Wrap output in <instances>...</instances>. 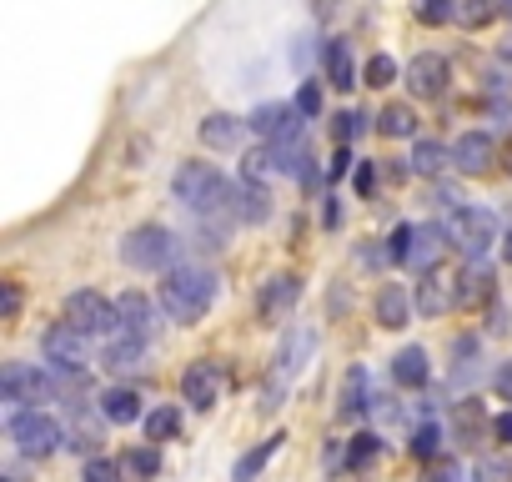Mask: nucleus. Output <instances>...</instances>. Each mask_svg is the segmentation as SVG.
I'll list each match as a JSON object with an SVG mask.
<instances>
[{
  "label": "nucleus",
  "mask_w": 512,
  "mask_h": 482,
  "mask_svg": "<svg viewBox=\"0 0 512 482\" xmlns=\"http://www.w3.org/2000/svg\"><path fill=\"white\" fill-rule=\"evenodd\" d=\"M211 302H216V277L206 267H176L161 277V312L171 322H201Z\"/></svg>",
  "instance_id": "1"
},
{
  "label": "nucleus",
  "mask_w": 512,
  "mask_h": 482,
  "mask_svg": "<svg viewBox=\"0 0 512 482\" xmlns=\"http://www.w3.org/2000/svg\"><path fill=\"white\" fill-rule=\"evenodd\" d=\"M176 201L186 206V211H196V216H226L231 211V196H236V186H226L221 181V171L216 166H206V161H186L181 171H176Z\"/></svg>",
  "instance_id": "2"
},
{
  "label": "nucleus",
  "mask_w": 512,
  "mask_h": 482,
  "mask_svg": "<svg viewBox=\"0 0 512 482\" xmlns=\"http://www.w3.org/2000/svg\"><path fill=\"white\" fill-rule=\"evenodd\" d=\"M176 257H181V241L166 226H136L121 241V262L136 272H176Z\"/></svg>",
  "instance_id": "3"
},
{
  "label": "nucleus",
  "mask_w": 512,
  "mask_h": 482,
  "mask_svg": "<svg viewBox=\"0 0 512 482\" xmlns=\"http://www.w3.org/2000/svg\"><path fill=\"white\" fill-rule=\"evenodd\" d=\"M447 241L467 257V262H482L497 241V216L482 211V206H457L452 221H447Z\"/></svg>",
  "instance_id": "4"
},
{
  "label": "nucleus",
  "mask_w": 512,
  "mask_h": 482,
  "mask_svg": "<svg viewBox=\"0 0 512 482\" xmlns=\"http://www.w3.org/2000/svg\"><path fill=\"white\" fill-rule=\"evenodd\" d=\"M11 442L26 457H51L61 447V422L46 412H21V417H11Z\"/></svg>",
  "instance_id": "5"
},
{
  "label": "nucleus",
  "mask_w": 512,
  "mask_h": 482,
  "mask_svg": "<svg viewBox=\"0 0 512 482\" xmlns=\"http://www.w3.org/2000/svg\"><path fill=\"white\" fill-rule=\"evenodd\" d=\"M66 322L81 332V337H101V332H116V307L101 297V292H76L66 302Z\"/></svg>",
  "instance_id": "6"
},
{
  "label": "nucleus",
  "mask_w": 512,
  "mask_h": 482,
  "mask_svg": "<svg viewBox=\"0 0 512 482\" xmlns=\"http://www.w3.org/2000/svg\"><path fill=\"white\" fill-rule=\"evenodd\" d=\"M41 347H46V362H51L56 372H86V367H91V357H86V337H81L71 322L51 327Z\"/></svg>",
  "instance_id": "7"
},
{
  "label": "nucleus",
  "mask_w": 512,
  "mask_h": 482,
  "mask_svg": "<svg viewBox=\"0 0 512 482\" xmlns=\"http://www.w3.org/2000/svg\"><path fill=\"white\" fill-rule=\"evenodd\" d=\"M246 126L262 136V141H272V146H277V141H297V136H302V111L287 106V101H282V106L272 101V106H256Z\"/></svg>",
  "instance_id": "8"
},
{
  "label": "nucleus",
  "mask_w": 512,
  "mask_h": 482,
  "mask_svg": "<svg viewBox=\"0 0 512 482\" xmlns=\"http://www.w3.org/2000/svg\"><path fill=\"white\" fill-rule=\"evenodd\" d=\"M0 392H6V402H51L56 397V382L31 372L26 362H11L6 372H0Z\"/></svg>",
  "instance_id": "9"
},
{
  "label": "nucleus",
  "mask_w": 512,
  "mask_h": 482,
  "mask_svg": "<svg viewBox=\"0 0 512 482\" xmlns=\"http://www.w3.org/2000/svg\"><path fill=\"white\" fill-rule=\"evenodd\" d=\"M181 397H186L196 412H211L216 397H221V372H216V362H191V367L181 372Z\"/></svg>",
  "instance_id": "10"
},
{
  "label": "nucleus",
  "mask_w": 512,
  "mask_h": 482,
  "mask_svg": "<svg viewBox=\"0 0 512 482\" xmlns=\"http://www.w3.org/2000/svg\"><path fill=\"white\" fill-rule=\"evenodd\" d=\"M407 91L417 96V101H437L442 91H447V61L442 56H417L412 66H407Z\"/></svg>",
  "instance_id": "11"
},
{
  "label": "nucleus",
  "mask_w": 512,
  "mask_h": 482,
  "mask_svg": "<svg viewBox=\"0 0 512 482\" xmlns=\"http://www.w3.org/2000/svg\"><path fill=\"white\" fill-rule=\"evenodd\" d=\"M297 297H302V282H297L292 272H287V277H272V282H267V292H262V302H256V312H262V322H272V327H277V322L297 307Z\"/></svg>",
  "instance_id": "12"
},
{
  "label": "nucleus",
  "mask_w": 512,
  "mask_h": 482,
  "mask_svg": "<svg viewBox=\"0 0 512 482\" xmlns=\"http://www.w3.org/2000/svg\"><path fill=\"white\" fill-rule=\"evenodd\" d=\"M231 216H241V221H267L272 216V201H267V186L262 181H236V196H231Z\"/></svg>",
  "instance_id": "13"
},
{
  "label": "nucleus",
  "mask_w": 512,
  "mask_h": 482,
  "mask_svg": "<svg viewBox=\"0 0 512 482\" xmlns=\"http://www.w3.org/2000/svg\"><path fill=\"white\" fill-rule=\"evenodd\" d=\"M452 166H457V171H467V176L487 171V166H492V141H487L482 131H467V136L452 146Z\"/></svg>",
  "instance_id": "14"
},
{
  "label": "nucleus",
  "mask_w": 512,
  "mask_h": 482,
  "mask_svg": "<svg viewBox=\"0 0 512 482\" xmlns=\"http://www.w3.org/2000/svg\"><path fill=\"white\" fill-rule=\"evenodd\" d=\"M141 357H146V337L116 332V337L106 342V367H111V372H136V367H141Z\"/></svg>",
  "instance_id": "15"
},
{
  "label": "nucleus",
  "mask_w": 512,
  "mask_h": 482,
  "mask_svg": "<svg viewBox=\"0 0 512 482\" xmlns=\"http://www.w3.org/2000/svg\"><path fill=\"white\" fill-rule=\"evenodd\" d=\"M487 297H492V272H487V262H467L462 277H457V302H462V307H477V302H487Z\"/></svg>",
  "instance_id": "16"
},
{
  "label": "nucleus",
  "mask_w": 512,
  "mask_h": 482,
  "mask_svg": "<svg viewBox=\"0 0 512 482\" xmlns=\"http://www.w3.org/2000/svg\"><path fill=\"white\" fill-rule=\"evenodd\" d=\"M392 377H397V387H427V377H432L427 352H422V347H402V352L392 357Z\"/></svg>",
  "instance_id": "17"
},
{
  "label": "nucleus",
  "mask_w": 512,
  "mask_h": 482,
  "mask_svg": "<svg viewBox=\"0 0 512 482\" xmlns=\"http://www.w3.org/2000/svg\"><path fill=\"white\" fill-rule=\"evenodd\" d=\"M116 327L131 332V337H146V327H151V302H146L141 292H126V297L116 302Z\"/></svg>",
  "instance_id": "18"
},
{
  "label": "nucleus",
  "mask_w": 512,
  "mask_h": 482,
  "mask_svg": "<svg viewBox=\"0 0 512 482\" xmlns=\"http://www.w3.org/2000/svg\"><path fill=\"white\" fill-rule=\"evenodd\" d=\"M447 247V231L442 226H417V236H412V257H407V267H417V272H427L432 262H437V252Z\"/></svg>",
  "instance_id": "19"
},
{
  "label": "nucleus",
  "mask_w": 512,
  "mask_h": 482,
  "mask_svg": "<svg viewBox=\"0 0 512 482\" xmlns=\"http://www.w3.org/2000/svg\"><path fill=\"white\" fill-rule=\"evenodd\" d=\"M282 442H287V437H267V442H256V447H251V452L231 467V482H256V472H262V467L282 452Z\"/></svg>",
  "instance_id": "20"
},
{
  "label": "nucleus",
  "mask_w": 512,
  "mask_h": 482,
  "mask_svg": "<svg viewBox=\"0 0 512 482\" xmlns=\"http://www.w3.org/2000/svg\"><path fill=\"white\" fill-rule=\"evenodd\" d=\"M236 141H241V121H236V116H206V121H201V146L231 151Z\"/></svg>",
  "instance_id": "21"
},
{
  "label": "nucleus",
  "mask_w": 512,
  "mask_h": 482,
  "mask_svg": "<svg viewBox=\"0 0 512 482\" xmlns=\"http://www.w3.org/2000/svg\"><path fill=\"white\" fill-rule=\"evenodd\" d=\"M101 417L126 427V422H136V417H141V397H136L131 387H111V392L101 397Z\"/></svg>",
  "instance_id": "22"
},
{
  "label": "nucleus",
  "mask_w": 512,
  "mask_h": 482,
  "mask_svg": "<svg viewBox=\"0 0 512 482\" xmlns=\"http://www.w3.org/2000/svg\"><path fill=\"white\" fill-rule=\"evenodd\" d=\"M452 302H457V287H452V282H442V277H427V282H422V292H417V307H422L427 317H442Z\"/></svg>",
  "instance_id": "23"
},
{
  "label": "nucleus",
  "mask_w": 512,
  "mask_h": 482,
  "mask_svg": "<svg viewBox=\"0 0 512 482\" xmlns=\"http://www.w3.org/2000/svg\"><path fill=\"white\" fill-rule=\"evenodd\" d=\"M497 11H502V0H452V21H457V26H467V31L487 26Z\"/></svg>",
  "instance_id": "24"
},
{
  "label": "nucleus",
  "mask_w": 512,
  "mask_h": 482,
  "mask_svg": "<svg viewBox=\"0 0 512 482\" xmlns=\"http://www.w3.org/2000/svg\"><path fill=\"white\" fill-rule=\"evenodd\" d=\"M327 81H332L337 91H352V86H357V76H352V51H347V41H332V46H327Z\"/></svg>",
  "instance_id": "25"
},
{
  "label": "nucleus",
  "mask_w": 512,
  "mask_h": 482,
  "mask_svg": "<svg viewBox=\"0 0 512 482\" xmlns=\"http://www.w3.org/2000/svg\"><path fill=\"white\" fill-rule=\"evenodd\" d=\"M412 317V297L402 292V287H387L382 297H377V322L382 327H402Z\"/></svg>",
  "instance_id": "26"
},
{
  "label": "nucleus",
  "mask_w": 512,
  "mask_h": 482,
  "mask_svg": "<svg viewBox=\"0 0 512 482\" xmlns=\"http://www.w3.org/2000/svg\"><path fill=\"white\" fill-rule=\"evenodd\" d=\"M447 161H452V151H442V141H417L412 146V171L417 176H442Z\"/></svg>",
  "instance_id": "27"
},
{
  "label": "nucleus",
  "mask_w": 512,
  "mask_h": 482,
  "mask_svg": "<svg viewBox=\"0 0 512 482\" xmlns=\"http://www.w3.org/2000/svg\"><path fill=\"white\" fill-rule=\"evenodd\" d=\"M367 412V367H352L342 382V417H362Z\"/></svg>",
  "instance_id": "28"
},
{
  "label": "nucleus",
  "mask_w": 512,
  "mask_h": 482,
  "mask_svg": "<svg viewBox=\"0 0 512 482\" xmlns=\"http://www.w3.org/2000/svg\"><path fill=\"white\" fill-rule=\"evenodd\" d=\"M377 131H382V136H392V141H397V136H412V131H417V116H412L407 106H387V111H382V121H377Z\"/></svg>",
  "instance_id": "29"
},
{
  "label": "nucleus",
  "mask_w": 512,
  "mask_h": 482,
  "mask_svg": "<svg viewBox=\"0 0 512 482\" xmlns=\"http://www.w3.org/2000/svg\"><path fill=\"white\" fill-rule=\"evenodd\" d=\"M176 427H181V412H176V407H156V412L146 417V437H151V442L176 437Z\"/></svg>",
  "instance_id": "30"
},
{
  "label": "nucleus",
  "mask_w": 512,
  "mask_h": 482,
  "mask_svg": "<svg viewBox=\"0 0 512 482\" xmlns=\"http://www.w3.org/2000/svg\"><path fill=\"white\" fill-rule=\"evenodd\" d=\"M452 422H457V437H462L467 447H477V432H482V407H477V402H462Z\"/></svg>",
  "instance_id": "31"
},
{
  "label": "nucleus",
  "mask_w": 512,
  "mask_h": 482,
  "mask_svg": "<svg viewBox=\"0 0 512 482\" xmlns=\"http://www.w3.org/2000/svg\"><path fill=\"white\" fill-rule=\"evenodd\" d=\"M372 457H377V437H372V432H357V437H352V447H347V467H357V472H362Z\"/></svg>",
  "instance_id": "32"
},
{
  "label": "nucleus",
  "mask_w": 512,
  "mask_h": 482,
  "mask_svg": "<svg viewBox=\"0 0 512 482\" xmlns=\"http://www.w3.org/2000/svg\"><path fill=\"white\" fill-rule=\"evenodd\" d=\"M81 482H126V467L121 462H106V457H91Z\"/></svg>",
  "instance_id": "33"
},
{
  "label": "nucleus",
  "mask_w": 512,
  "mask_h": 482,
  "mask_svg": "<svg viewBox=\"0 0 512 482\" xmlns=\"http://www.w3.org/2000/svg\"><path fill=\"white\" fill-rule=\"evenodd\" d=\"M412 236H417V226H397V231L387 236V257H392V262H407V257H412Z\"/></svg>",
  "instance_id": "34"
},
{
  "label": "nucleus",
  "mask_w": 512,
  "mask_h": 482,
  "mask_svg": "<svg viewBox=\"0 0 512 482\" xmlns=\"http://www.w3.org/2000/svg\"><path fill=\"white\" fill-rule=\"evenodd\" d=\"M397 81V61L392 56H372L367 61V86H392Z\"/></svg>",
  "instance_id": "35"
},
{
  "label": "nucleus",
  "mask_w": 512,
  "mask_h": 482,
  "mask_svg": "<svg viewBox=\"0 0 512 482\" xmlns=\"http://www.w3.org/2000/svg\"><path fill=\"white\" fill-rule=\"evenodd\" d=\"M417 21H422V26H442V21H452V0H422V6H417Z\"/></svg>",
  "instance_id": "36"
},
{
  "label": "nucleus",
  "mask_w": 512,
  "mask_h": 482,
  "mask_svg": "<svg viewBox=\"0 0 512 482\" xmlns=\"http://www.w3.org/2000/svg\"><path fill=\"white\" fill-rule=\"evenodd\" d=\"M437 447H442V432H437V422L417 427V437H412V452H417V457H437Z\"/></svg>",
  "instance_id": "37"
},
{
  "label": "nucleus",
  "mask_w": 512,
  "mask_h": 482,
  "mask_svg": "<svg viewBox=\"0 0 512 482\" xmlns=\"http://www.w3.org/2000/svg\"><path fill=\"white\" fill-rule=\"evenodd\" d=\"M121 467H126V472H136V477H151L161 462H156V452H151V447H136V452H126V462H121Z\"/></svg>",
  "instance_id": "38"
},
{
  "label": "nucleus",
  "mask_w": 512,
  "mask_h": 482,
  "mask_svg": "<svg viewBox=\"0 0 512 482\" xmlns=\"http://www.w3.org/2000/svg\"><path fill=\"white\" fill-rule=\"evenodd\" d=\"M292 106H297L302 116H317V111H322V86H317V81H307V86L297 91V101H292Z\"/></svg>",
  "instance_id": "39"
},
{
  "label": "nucleus",
  "mask_w": 512,
  "mask_h": 482,
  "mask_svg": "<svg viewBox=\"0 0 512 482\" xmlns=\"http://www.w3.org/2000/svg\"><path fill=\"white\" fill-rule=\"evenodd\" d=\"M367 131V116L362 111H342L337 116V141H352V136H362Z\"/></svg>",
  "instance_id": "40"
},
{
  "label": "nucleus",
  "mask_w": 512,
  "mask_h": 482,
  "mask_svg": "<svg viewBox=\"0 0 512 482\" xmlns=\"http://www.w3.org/2000/svg\"><path fill=\"white\" fill-rule=\"evenodd\" d=\"M477 482H512V462H502V457H487V462L477 467Z\"/></svg>",
  "instance_id": "41"
},
{
  "label": "nucleus",
  "mask_w": 512,
  "mask_h": 482,
  "mask_svg": "<svg viewBox=\"0 0 512 482\" xmlns=\"http://www.w3.org/2000/svg\"><path fill=\"white\" fill-rule=\"evenodd\" d=\"M16 312H21V292L6 287V292H0V317H16Z\"/></svg>",
  "instance_id": "42"
},
{
  "label": "nucleus",
  "mask_w": 512,
  "mask_h": 482,
  "mask_svg": "<svg viewBox=\"0 0 512 482\" xmlns=\"http://www.w3.org/2000/svg\"><path fill=\"white\" fill-rule=\"evenodd\" d=\"M427 482H462V472H457V462H442V467L427 472Z\"/></svg>",
  "instance_id": "43"
},
{
  "label": "nucleus",
  "mask_w": 512,
  "mask_h": 482,
  "mask_svg": "<svg viewBox=\"0 0 512 482\" xmlns=\"http://www.w3.org/2000/svg\"><path fill=\"white\" fill-rule=\"evenodd\" d=\"M352 181H357V191H372V166H367V161H362V166H357V171H352Z\"/></svg>",
  "instance_id": "44"
},
{
  "label": "nucleus",
  "mask_w": 512,
  "mask_h": 482,
  "mask_svg": "<svg viewBox=\"0 0 512 482\" xmlns=\"http://www.w3.org/2000/svg\"><path fill=\"white\" fill-rule=\"evenodd\" d=\"M497 392H502V397H507V402H512V362H507V367H502V372H497Z\"/></svg>",
  "instance_id": "45"
},
{
  "label": "nucleus",
  "mask_w": 512,
  "mask_h": 482,
  "mask_svg": "<svg viewBox=\"0 0 512 482\" xmlns=\"http://www.w3.org/2000/svg\"><path fill=\"white\" fill-rule=\"evenodd\" d=\"M312 11H317V16H332V11H337V0H312Z\"/></svg>",
  "instance_id": "46"
},
{
  "label": "nucleus",
  "mask_w": 512,
  "mask_h": 482,
  "mask_svg": "<svg viewBox=\"0 0 512 482\" xmlns=\"http://www.w3.org/2000/svg\"><path fill=\"white\" fill-rule=\"evenodd\" d=\"M497 432H502V437L512 442V417H497Z\"/></svg>",
  "instance_id": "47"
},
{
  "label": "nucleus",
  "mask_w": 512,
  "mask_h": 482,
  "mask_svg": "<svg viewBox=\"0 0 512 482\" xmlns=\"http://www.w3.org/2000/svg\"><path fill=\"white\" fill-rule=\"evenodd\" d=\"M502 257L512 262V231H507V241H502Z\"/></svg>",
  "instance_id": "48"
},
{
  "label": "nucleus",
  "mask_w": 512,
  "mask_h": 482,
  "mask_svg": "<svg viewBox=\"0 0 512 482\" xmlns=\"http://www.w3.org/2000/svg\"><path fill=\"white\" fill-rule=\"evenodd\" d=\"M502 16H507V21H512V0H502Z\"/></svg>",
  "instance_id": "49"
}]
</instances>
